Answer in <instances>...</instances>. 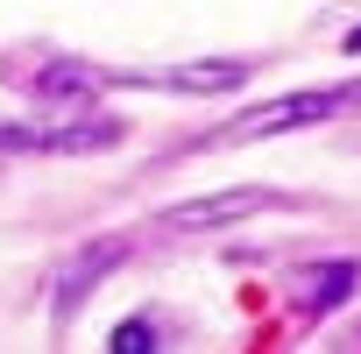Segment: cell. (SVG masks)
Returning <instances> with one entry per match:
<instances>
[{
  "mask_svg": "<svg viewBox=\"0 0 361 354\" xmlns=\"http://www.w3.org/2000/svg\"><path fill=\"white\" fill-rule=\"evenodd\" d=\"M142 347H156V326H142V319H128V326L114 333V354H142Z\"/></svg>",
  "mask_w": 361,
  "mask_h": 354,
  "instance_id": "ba28073f",
  "label": "cell"
},
{
  "mask_svg": "<svg viewBox=\"0 0 361 354\" xmlns=\"http://www.w3.org/2000/svg\"><path fill=\"white\" fill-rule=\"evenodd\" d=\"M114 262H121V241H92V248H78V262H71V269H64V283H57V319H64V312H78V298H85Z\"/></svg>",
  "mask_w": 361,
  "mask_h": 354,
  "instance_id": "5b68a950",
  "label": "cell"
},
{
  "mask_svg": "<svg viewBox=\"0 0 361 354\" xmlns=\"http://www.w3.org/2000/svg\"><path fill=\"white\" fill-rule=\"evenodd\" d=\"M354 291V262H333V269H312L305 276V312H333L340 298Z\"/></svg>",
  "mask_w": 361,
  "mask_h": 354,
  "instance_id": "52a82bcc",
  "label": "cell"
},
{
  "mask_svg": "<svg viewBox=\"0 0 361 354\" xmlns=\"http://www.w3.org/2000/svg\"><path fill=\"white\" fill-rule=\"evenodd\" d=\"M262 206H269V192L241 185V192H220V199H199V206L163 213V227H177V234H192V227H227V220H248V213H262Z\"/></svg>",
  "mask_w": 361,
  "mask_h": 354,
  "instance_id": "3957f363",
  "label": "cell"
},
{
  "mask_svg": "<svg viewBox=\"0 0 361 354\" xmlns=\"http://www.w3.org/2000/svg\"><path fill=\"white\" fill-rule=\"evenodd\" d=\"M361 92L347 85H326V92H290V99H269V106H248L220 128V142H255V135H283V128H312V121H333V114H354Z\"/></svg>",
  "mask_w": 361,
  "mask_h": 354,
  "instance_id": "6da1fadb",
  "label": "cell"
},
{
  "mask_svg": "<svg viewBox=\"0 0 361 354\" xmlns=\"http://www.w3.org/2000/svg\"><path fill=\"white\" fill-rule=\"evenodd\" d=\"M121 121H78V128H0V149H114Z\"/></svg>",
  "mask_w": 361,
  "mask_h": 354,
  "instance_id": "7a4b0ae2",
  "label": "cell"
},
{
  "mask_svg": "<svg viewBox=\"0 0 361 354\" xmlns=\"http://www.w3.org/2000/svg\"><path fill=\"white\" fill-rule=\"evenodd\" d=\"M241 78H248V64H170V71H142V85H163V92H227Z\"/></svg>",
  "mask_w": 361,
  "mask_h": 354,
  "instance_id": "277c9868",
  "label": "cell"
},
{
  "mask_svg": "<svg viewBox=\"0 0 361 354\" xmlns=\"http://www.w3.org/2000/svg\"><path fill=\"white\" fill-rule=\"evenodd\" d=\"M347 50H361V29H347Z\"/></svg>",
  "mask_w": 361,
  "mask_h": 354,
  "instance_id": "9c48e42d",
  "label": "cell"
},
{
  "mask_svg": "<svg viewBox=\"0 0 361 354\" xmlns=\"http://www.w3.org/2000/svg\"><path fill=\"white\" fill-rule=\"evenodd\" d=\"M106 85V71H92V64H43L36 71V92L43 99H92Z\"/></svg>",
  "mask_w": 361,
  "mask_h": 354,
  "instance_id": "8992f818",
  "label": "cell"
}]
</instances>
